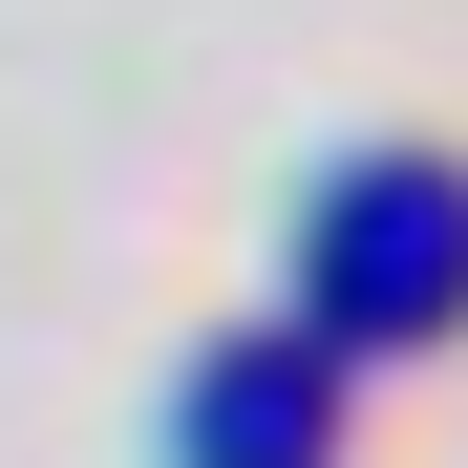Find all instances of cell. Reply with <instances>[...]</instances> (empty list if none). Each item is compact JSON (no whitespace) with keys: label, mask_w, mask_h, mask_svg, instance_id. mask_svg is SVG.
I'll return each mask as SVG.
<instances>
[{"label":"cell","mask_w":468,"mask_h":468,"mask_svg":"<svg viewBox=\"0 0 468 468\" xmlns=\"http://www.w3.org/2000/svg\"><path fill=\"white\" fill-rule=\"evenodd\" d=\"M447 234H468V213H447L426 171H383V192L341 213V298H362L341 341H426V298H447Z\"/></svg>","instance_id":"7a4b0ae2"},{"label":"cell","mask_w":468,"mask_h":468,"mask_svg":"<svg viewBox=\"0 0 468 468\" xmlns=\"http://www.w3.org/2000/svg\"><path fill=\"white\" fill-rule=\"evenodd\" d=\"M320 447H341V383H320V320L192 383V468H320Z\"/></svg>","instance_id":"6da1fadb"}]
</instances>
